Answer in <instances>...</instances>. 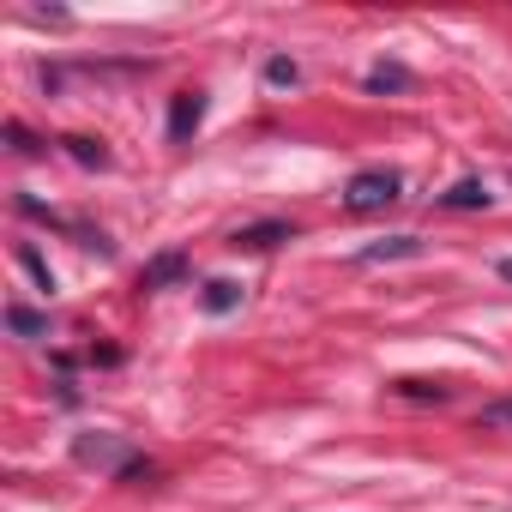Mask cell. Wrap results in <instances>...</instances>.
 Segmentation results:
<instances>
[{
	"instance_id": "6",
	"label": "cell",
	"mask_w": 512,
	"mask_h": 512,
	"mask_svg": "<svg viewBox=\"0 0 512 512\" xmlns=\"http://www.w3.org/2000/svg\"><path fill=\"white\" fill-rule=\"evenodd\" d=\"M416 253H422V241H416V235H386V241L362 247L356 260H362V266H374V260H416Z\"/></svg>"
},
{
	"instance_id": "8",
	"label": "cell",
	"mask_w": 512,
	"mask_h": 512,
	"mask_svg": "<svg viewBox=\"0 0 512 512\" xmlns=\"http://www.w3.org/2000/svg\"><path fill=\"white\" fill-rule=\"evenodd\" d=\"M175 278H187V260H181V253H163V260L145 266V290H163V284H175Z\"/></svg>"
},
{
	"instance_id": "15",
	"label": "cell",
	"mask_w": 512,
	"mask_h": 512,
	"mask_svg": "<svg viewBox=\"0 0 512 512\" xmlns=\"http://www.w3.org/2000/svg\"><path fill=\"white\" fill-rule=\"evenodd\" d=\"M266 79H272V85H296L302 73H296V61H284V55H278V61H266Z\"/></svg>"
},
{
	"instance_id": "14",
	"label": "cell",
	"mask_w": 512,
	"mask_h": 512,
	"mask_svg": "<svg viewBox=\"0 0 512 512\" xmlns=\"http://www.w3.org/2000/svg\"><path fill=\"white\" fill-rule=\"evenodd\" d=\"M19 266H25V272H31V278L43 284V290H55V278H49V266L37 260V247H19Z\"/></svg>"
},
{
	"instance_id": "18",
	"label": "cell",
	"mask_w": 512,
	"mask_h": 512,
	"mask_svg": "<svg viewBox=\"0 0 512 512\" xmlns=\"http://www.w3.org/2000/svg\"><path fill=\"white\" fill-rule=\"evenodd\" d=\"M500 278H512V260H500Z\"/></svg>"
},
{
	"instance_id": "13",
	"label": "cell",
	"mask_w": 512,
	"mask_h": 512,
	"mask_svg": "<svg viewBox=\"0 0 512 512\" xmlns=\"http://www.w3.org/2000/svg\"><path fill=\"white\" fill-rule=\"evenodd\" d=\"M482 428H512V398H494V404H482V416H476Z\"/></svg>"
},
{
	"instance_id": "4",
	"label": "cell",
	"mask_w": 512,
	"mask_h": 512,
	"mask_svg": "<svg viewBox=\"0 0 512 512\" xmlns=\"http://www.w3.org/2000/svg\"><path fill=\"white\" fill-rule=\"evenodd\" d=\"M290 235H296V229L272 217V223H247V229H235V235H229V247H247V253H266V247H278V241H290Z\"/></svg>"
},
{
	"instance_id": "11",
	"label": "cell",
	"mask_w": 512,
	"mask_h": 512,
	"mask_svg": "<svg viewBox=\"0 0 512 512\" xmlns=\"http://www.w3.org/2000/svg\"><path fill=\"white\" fill-rule=\"evenodd\" d=\"M410 85V73L398 67V61H380L374 73H368V91H404Z\"/></svg>"
},
{
	"instance_id": "17",
	"label": "cell",
	"mask_w": 512,
	"mask_h": 512,
	"mask_svg": "<svg viewBox=\"0 0 512 512\" xmlns=\"http://www.w3.org/2000/svg\"><path fill=\"white\" fill-rule=\"evenodd\" d=\"M7 139H13V151H25V157H31V151H43V145H37V139H31L19 121H7Z\"/></svg>"
},
{
	"instance_id": "16",
	"label": "cell",
	"mask_w": 512,
	"mask_h": 512,
	"mask_svg": "<svg viewBox=\"0 0 512 512\" xmlns=\"http://www.w3.org/2000/svg\"><path fill=\"white\" fill-rule=\"evenodd\" d=\"M121 482H157V464H151V458H133V464L121 470Z\"/></svg>"
},
{
	"instance_id": "3",
	"label": "cell",
	"mask_w": 512,
	"mask_h": 512,
	"mask_svg": "<svg viewBox=\"0 0 512 512\" xmlns=\"http://www.w3.org/2000/svg\"><path fill=\"white\" fill-rule=\"evenodd\" d=\"M199 121H205V97H199V91H181V97L169 103V139H193Z\"/></svg>"
},
{
	"instance_id": "9",
	"label": "cell",
	"mask_w": 512,
	"mask_h": 512,
	"mask_svg": "<svg viewBox=\"0 0 512 512\" xmlns=\"http://www.w3.org/2000/svg\"><path fill=\"white\" fill-rule=\"evenodd\" d=\"M61 145H67V157H73V163H85V169H109V151H103L97 139L73 133V139H61Z\"/></svg>"
},
{
	"instance_id": "5",
	"label": "cell",
	"mask_w": 512,
	"mask_h": 512,
	"mask_svg": "<svg viewBox=\"0 0 512 512\" xmlns=\"http://www.w3.org/2000/svg\"><path fill=\"white\" fill-rule=\"evenodd\" d=\"M488 199H494V193H488V181H476V175L440 193V205H446V211H488Z\"/></svg>"
},
{
	"instance_id": "10",
	"label": "cell",
	"mask_w": 512,
	"mask_h": 512,
	"mask_svg": "<svg viewBox=\"0 0 512 512\" xmlns=\"http://www.w3.org/2000/svg\"><path fill=\"white\" fill-rule=\"evenodd\" d=\"M199 302H205V314H229V308L241 302V284H229V278H211Z\"/></svg>"
},
{
	"instance_id": "7",
	"label": "cell",
	"mask_w": 512,
	"mask_h": 512,
	"mask_svg": "<svg viewBox=\"0 0 512 512\" xmlns=\"http://www.w3.org/2000/svg\"><path fill=\"white\" fill-rule=\"evenodd\" d=\"M392 392H398V398H416V404H446V398H452L446 380H392Z\"/></svg>"
},
{
	"instance_id": "1",
	"label": "cell",
	"mask_w": 512,
	"mask_h": 512,
	"mask_svg": "<svg viewBox=\"0 0 512 512\" xmlns=\"http://www.w3.org/2000/svg\"><path fill=\"white\" fill-rule=\"evenodd\" d=\"M398 193H404V175H398V169H362V175H350V187H344V211L368 217V211L398 205Z\"/></svg>"
},
{
	"instance_id": "12",
	"label": "cell",
	"mask_w": 512,
	"mask_h": 512,
	"mask_svg": "<svg viewBox=\"0 0 512 512\" xmlns=\"http://www.w3.org/2000/svg\"><path fill=\"white\" fill-rule=\"evenodd\" d=\"M7 326H13L19 338H43V332H49V320L31 314V308H7Z\"/></svg>"
},
{
	"instance_id": "2",
	"label": "cell",
	"mask_w": 512,
	"mask_h": 512,
	"mask_svg": "<svg viewBox=\"0 0 512 512\" xmlns=\"http://www.w3.org/2000/svg\"><path fill=\"white\" fill-rule=\"evenodd\" d=\"M73 458H79V464H97V470H115V476L133 464V452H127L115 434H79V440H73Z\"/></svg>"
}]
</instances>
